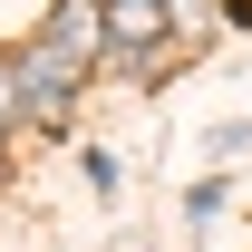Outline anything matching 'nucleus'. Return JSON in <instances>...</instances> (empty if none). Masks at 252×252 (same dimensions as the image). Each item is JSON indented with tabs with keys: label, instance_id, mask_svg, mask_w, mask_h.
I'll use <instances>...</instances> for the list:
<instances>
[{
	"label": "nucleus",
	"instance_id": "f03ea898",
	"mask_svg": "<svg viewBox=\"0 0 252 252\" xmlns=\"http://www.w3.org/2000/svg\"><path fill=\"white\" fill-rule=\"evenodd\" d=\"M49 49L88 68L97 49H107V10H97V0H59V10H49Z\"/></svg>",
	"mask_w": 252,
	"mask_h": 252
},
{
	"label": "nucleus",
	"instance_id": "7ed1b4c3",
	"mask_svg": "<svg viewBox=\"0 0 252 252\" xmlns=\"http://www.w3.org/2000/svg\"><path fill=\"white\" fill-rule=\"evenodd\" d=\"M107 39L117 49H156L165 39V0H107Z\"/></svg>",
	"mask_w": 252,
	"mask_h": 252
},
{
	"label": "nucleus",
	"instance_id": "20e7f679",
	"mask_svg": "<svg viewBox=\"0 0 252 252\" xmlns=\"http://www.w3.org/2000/svg\"><path fill=\"white\" fill-rule=\"evenodd\" d=\"M20 117V59H0V126Z\"/></svg>",
	"mask_w": 252,
	"mask_h": 252
},
{
	"label": "nucleus",
	"instance_id": "f257e3e1",
	"mask_svg": "<svg viewBox=\"0 0 252 252\" xmlns=\"http://www.w3.org/2000/svg\"><path fill=\"white\" fill-rule=\"evenodd\" d=\"M68 97H78V59H59L49 39L20 49V107H30V117H59Z\"/></svg>",
	"mask_w": 252,
	"mask_h": 252
}]
</instances>
